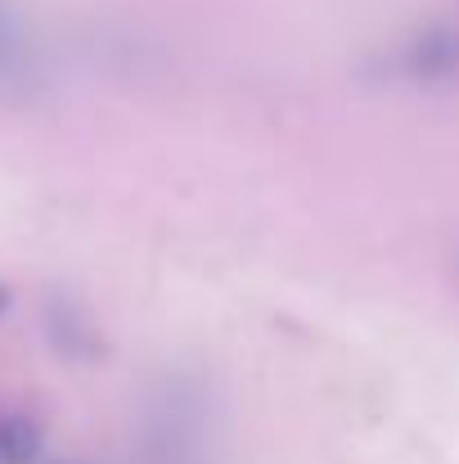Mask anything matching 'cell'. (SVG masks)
<instances>
[{"label": "cell", "mask_w": 459, "mask_h": 464, "mask_svg": "<svg viewBox=\"0 0 459 464\" xmlns=\"http://www.w3.org/2000/svg\"><path fill=\"white\" fill-rule=\"evenodd\" d=\"M9 303H14V294H9V289H5V285H0V315H5V311H9Z\"/></svg>", "instance_id": "cell-2"}, {"label": "cell", "mask_w": 459, "mask_h": 464, "mask_svg": "<svg viewBox=\"0 0 459 464\" xmlns=\"http://www.w3.org/2000/svg\"><path fill=\"white\" fill-rule=\"evenodd\" d=\"M41 456V433L32 420L9 415L0 420V464H36Z\"/></svg>", "instance_id": "cell-1"}]
</instances>
